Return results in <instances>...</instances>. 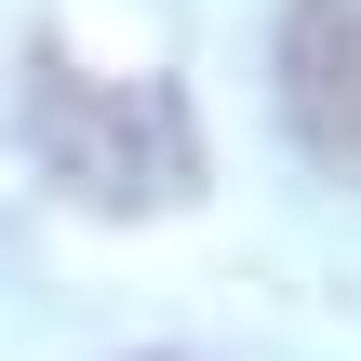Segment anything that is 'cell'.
I'll use <instances>...</instances> for the list:
<instances>
[{"label":"cell","mask_w":361,"mask_h":361,"mask_svg":"<svg viewBox=\"0 0 361 361\" xmlns=\"http://www.w3.org/2000/svg\"><path fill=\"white\" fill-rule=\"evenodd\" d=\"M27 147H40V161H54V188H67V201H94V214L188 201V174H201L188 107H174L161 80H94V67H67V54H40V67H27Z\"/></svg>","instance_id":"6da1fadb"},{"label":"cell","mask_w":361,"mask_h":361,"mask_svg":"<svg viewBox=\"0 0 361 361\" xmlns=\"http://www.w3.org/2000/svg\"><path fill=\"white\" fill-rule=\"evenodd\" d=\"M281 121L322 174L361 188V0H295L281 13Z\"/></svg>","instance_id":"7a4b0ae2"}]
</instances>
